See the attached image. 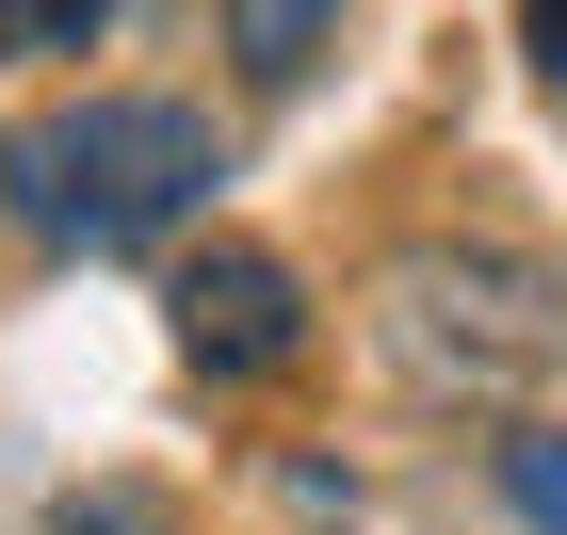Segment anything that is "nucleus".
<instances>
[{"instance_id": "obj_1", "label": "nucleus", "mask_w": 567, "mask_h": 535, "mask_svg": "<svg viewBox=\"0 0 567 535\" xmlns=\"http://www.w3.org/2000/svg\"><path fill=\"white\" fill-rule=\"evenodd\" d=\"M212 178H227V146H212L195 97H82L65 131H0V195H17V227H49V244H146V227H178Z\"/></svg>"}, {"instance_id": "obj_2", "label": "nucleus", "mask_w": 567, "mask_h": 535, "mask_svg": "<svg viewBox=\"0 0 567 535\" xmlns=\"http://www.w3.org/2000/svg\"><path fill=\"white\" fill-rule=\"evenodd\" d=\"M390 341L422 390H519L535 357H551V292H535L519 260H405L390 276Z\"/></svg>"}, {"instance_id": "obj_3", "label": "nucleus", "mask_w": 567, "mask_h": 535, "mask_svg": "<svg viewBox=\"0 0 567 535\" xmlns=\"http://www.w3.org/2000/svg\"><path fill=\"white\" fill-rule=\"evenodd\" d=\"M178 357L195 373H292V341H308V292H292V260L276 244H212V260H178Z\"/></svg>"}, {"instance_id": "obj_4", "label": "nucleus", "mask_w": 567, "mask_h": 535, "mask_svg": "<svg viewBox=\"0 0 567 535\" xmlns=\"http://www.w3.org/2000/svg\"><path fill=\"white\" fill-rule=\"evenodd\" d=\"M227 49H244V82H308L341 49V0H227Z\"/></svg>"}, {"instance_id": "obj_5", "label": "nucleus", "mask_w": 567, "mask_h": 535, "mask_svg": "<svg viewBox=\"0 0 567 535\" xmlns=\"http://www.w3.org/2000/svg\"><path fill=\"white\" fill-rule=\"evenodd\" d=\"M97 17L114 0H0V49L17 65H65V49H97Z\"/></svg>"}, {"instance_id": "obj_6", "label": "nucleus", "mask_w": 567, "mask_h": 535, "mask_svg": "<svg viewBox=\"0 0 567 535\" xmlns=\"http://www.w3.org/2000/svg\"><path fill=\"white\" fill-rule=\"evenodd\" d=\"M49 535H178V503H163V487H65Z\"/></svg>"}, {"instance_id": "obj_7", "label": "nucleus", "mask_w": 567, "mask_h": 535, "mask_svg": "<svg viewBox=\"0 0 567 535\" xmlns=\"http://www.w3.org/2000/svg\"><path fill=\"white\" fill-rule=\"evenodd\" d=\"M503 487H519L535 535H567V439H519V454H503Z\"/></svg>"}, {"instance_id": "obj_8", "label": "nucleus", "mask_w": 567, "mask_h": 535, "mask_svg": "<svg viewBox=\"0 0 567 535\" xmlns=\"http://www.w3.org/2000/svg\"><path fill=\"white\" fill-rule=\"evenodd\" d=\"M519 49H535V65L567 82V0H519Z\"/></svg>"}]
</instances>
